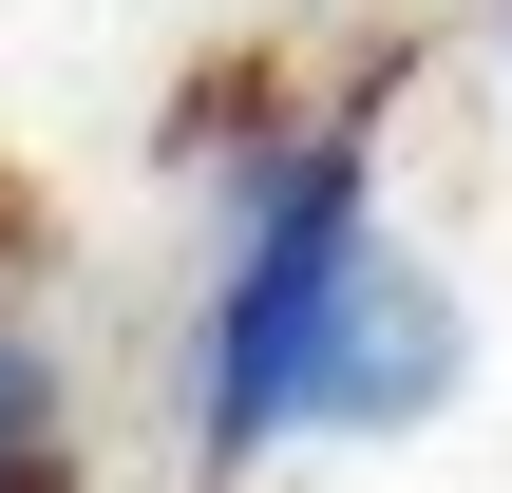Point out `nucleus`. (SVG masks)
Masks as SVG:
<instances>
[{"mask_svg":"<svg viewBox=\"0 0 512 493\" xmlns=\"http://www.w3.org/2000/svg\"><path fill=\"white\" fill-rule=\"evenodd\" d=\"M456 380H475V323H456V285H437V266L380 228V266L342 285V323H323V361H304V418H285V437L361 456V437H418Z\"/></svg>","mask_w":512,"mask_h":493,"instance_id":"nucleus-2","label":"nucleus"},{"mask_svg":"<svg viewBox=\"0 0 512 493\" xmlns=\"http://www.w3.org/2000/svg\"><path fill=\"white\" fill-rule=\"evenodd\" d=\"M494 57H512V0H494Z\"/></svg>","mask_w":512,"mask_h":493,"instance_id":"nucleus-4","label":"nucleus"},{"mask_svg":"<svg viewBox=\"0 0 512 493\" xmlns=\"http://www.w3.org/2000/svg\"><path fill=\"white\" fill-rule=\"evenodd\" d=\"M0 493H76V380L19 304H0Z\"/></svg>","mask_w":512,"mask_h":493,"instance_id":"nucleus-3","label":"nucleus"},{"mask_svg":"<svg viewBox=\"0 0 512 493\" xmlns=\"http://www.w3.org/2000/svg\"><path fill=\"white\" fill-rule=\"evenodd\" d=\"M380 95H399V76H361V95L285 114V133H266V171H247V228H228L209 323H190V493H247L266 456H285L304 361H323L342 285L380 266Z\"/></svg>","mask_w":512,"mask_h":493,"instance_id":"nucleus-1","label":"nucleus"}]
</instances>
